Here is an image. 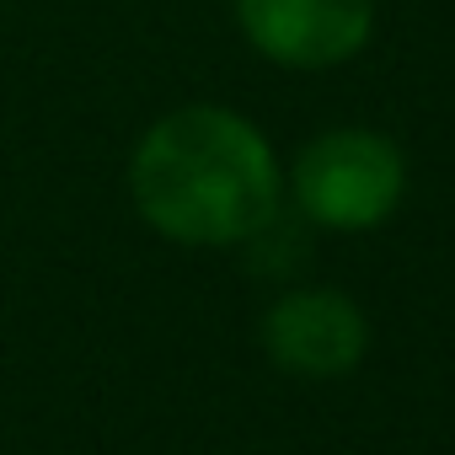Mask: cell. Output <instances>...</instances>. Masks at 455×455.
I'll return each instance as SVG.
<instances>
[{
	"mask_svg": "<svg viewBox=\"0 0 455 455\" xmlns=\"http://www.w3.org/2000/svg\"><path fill=\"white\" fill-rule=\"evenodd\" d=\"M129 198L166 242L236 247L279 220V161L242 113L177 108L134 145Z\"/></svg>",
	"mask_w": 455,
	"mask_h": 455,
	"instance_id": "obj_1",
	"label": "cell"
},
{
	"mask_svg": "<svg viewBox=\"0 0 455 455\" xmlns=\"http://www.w3.org/2000/svg\"><path fill=\"white\" fill-rule=\"evenodd\" d=\"M295 204L327 231H375L396 209L407 166L402 150L375 129H327L295 161Z\"/></svg>",
	"mask_w": 455,
	"mask_h": 455,
	"instance_id": "obj_2",
	"label": "cell"
},
{
	"mask_svg": "<svg viewBox=\"0 0 455 455\" xmlns=\"http://www.w3.org/2000/svg\"><path fill=\"white\" fill-rule=\"evenodd\" d=\"M247 44L290 70L354 60L375 33V0H236Z\"/></svg>",
	"mask_w": 455,
	"mask_h": 455,
	"instance_id": "obj_3",
	"label": "cell"
},
{
	"mask_svg": "<svg viewBox=\"0 0 455 455\" xmlns=\"http://www.w3.org/2000/svg\"><path fill=\"white\" fill-rule=\"evenodd\" d=\"M263 348L279 370L306 380H332L354 370L370 348L364 311L338 290H295L268 306L263 316Z\"/></svg>",
	"mask_w": 455,
	"mask_h": 455,
	"instance_id": "obj_4",
	"label": "cell"
}]
</instances>
